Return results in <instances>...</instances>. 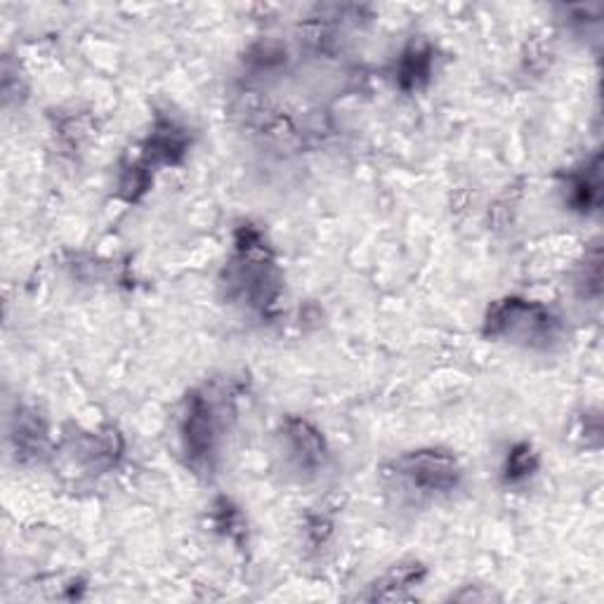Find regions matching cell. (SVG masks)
I'll use <instances>...</instances> for the list:
<instances>
[{
    "mask_svg": "<svg viewBox=\"0 0 604 604\" xmlns=\"http://www.w3.org/2000/svg\"><path fill=\"white\" fill-rule=\"evenodd\" d=\"M489 333L520 338L524 343H551L557 335V319L520 300H505L489 316Z\"/></svg>",
    "mask_w": 604,
    "mask_h": 604,
    "instance_id": "obj_1",
    "label": "cell"
},
{
    "mask_svg": "<svg viewBox=\"0 0 604 604\" xmlns=\"http://www.w3.org/2000/svg\"><path fill=\"white\" fill-rule=\"evenodd\" d=\"M400 475L411 489H419L421 494H442L451 491L459 482L461 470L451 456L437 451H419L394 463Z\"/></svg>",
    "mask_w": 604,
    "mask_h": 604,
    "instance_id": "obj_2",
    "label": "cell"
},
{
    "mask_svg": "<svg viewBox=\"0 0 604 604\" xmlns=\"http://www.w3.org/2000/svg\"><path fill=\"white\" fill-rule=\"evenodd\" d=\"M184 442L194 461H205L213 453L215 423L211 406L203 402V396H192V402H189L184 419Z\"/></svg>",
    "mask_w": 604,
    "mask_h": 604,
    "instance_id": "obj_3",
    "label": "cell"
},
{
    "mask_svg": "<svg viewBox=\"0 0 604 604\" xmlns=\"http://www.w3.org/2000/svg\"><path fill=\"white\" fill-rule=\"evenodd\" d=\"M534 467H536V456H534V451L528 449L526 444L517 446L513 453H510V459H507L510 480H520V477L532 475Z\"/></svg>",
    "mask_w": 604,
    "mask_h": 604,
    "instance_id": "obj_4",
    "label": "cell"
},
{
    "mask_svg": "<svg viewBox=\"0 0 604 604\" xmlns=\"http://www.w3.org/2000/svg\"><path fill=\"white\" fill-rule=\"evenodd\" d=\"M572 194H574V203L578 208H591L597 203V170H593L591 178L581 175L574 180L572 184Z\"/></svg>",
    "mask_w": 604,
    "mask_h": 604,
    "instance_id": "obj_5",
    "label": "cell"
}]
</instances>
